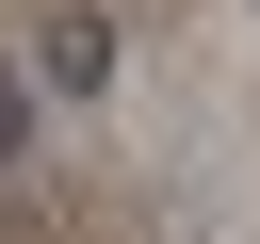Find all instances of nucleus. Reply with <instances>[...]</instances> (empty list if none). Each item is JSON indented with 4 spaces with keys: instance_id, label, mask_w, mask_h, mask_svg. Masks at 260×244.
<instances>
[{
    "instance_id": "obj_1",
    "label": "nucleus",
    "mask_w": 260,
    "mask_h": 244,
    "mask_svg": "<svg viewBox=\"0 0 260 244\" xmlns=\"http://www.w3.org/2000/svg\"><path fill=\"white\" fill-rule=\"evenodd\" d=\"M32 65H49V98H98V81H114V16H81V0H65V16L32 33Z\"/></svg>"
},
{
    "instance_id": "obj_2",
    "label": "nucleus",
    "mask_w": 260,
    "mask_h": 244,
    "mask_svg": "<svg viewBox=\"0 0 260 244\" xmlns=\"http://www.w3.org/2000/svg\"><path fill=\"white\" fill-rule=\"evenodd\" d=\"M16 146H32V81L0 65V163H16Z\"/></svg>"
}]
</instances>
